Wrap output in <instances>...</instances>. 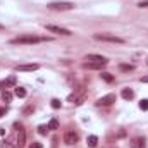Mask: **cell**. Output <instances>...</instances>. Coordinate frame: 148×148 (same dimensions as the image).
<instances>
[{"label":"cell","instance_id":"26","mask_svg":"<svg viewBox=\"0 0 148 148\" xmlns=\"http://www.w3.org/2000/svg\"><path fill=\"white\" fill-rule=\"evenodd\" d=\"M5 114H7V109L5 107H0V117H3Z\"/></svg>","mask_w":148,"mask_h":148},{"label":"cell","instance_id":"29","mask_svg":"<svg viewBox=\"0 0 148 148\" xmlns=\"http://www.w3.org/2000/svg\"><path fill=\"white\" fill-rule=\"evenodd\" d=\"M2 29H3V24H0V31H2Z\"/></svg>","mask_w":148,"mask_h":148},{"label":"cell","instance_id":"23","mask_svg":"<svg viewBox=\"0 0 148 148\" xmlns=\"http://www.w3.org/2000/svg\"><path fill=\"white\" fill-rule=\"evenodd\" d=\"M47 131H48V126H40L38 127V133L40 134H47Z\"/></svg>","mask_w":148,"mask_h":148},{"label":"cell","instance_id":"3","mask_svg":"<svg viewBox=\"0 0 148 148\" xmlns=\"http://www.w3.org/2000/svg\"><path fill=\"white\" fill-rule=\"evenodd\" d=\"M47 7L52 9V10H73L76 5L73 2H50Z\"/></svg>","mask_w":148,"mask_h":148},{"label":"cell","instance_id":"24","mask_svg":"<svg viewBox=\"0 0 148 148\" xmlns=\"http://www.w3.org/2000/svg\"><path fill=\"white\" fill-rule=\"evenodd\" d=\"M138 7H141V9H148V0H141V2H138Z\"/></svg>","mask_w":148,"mask_h":148},{"label":"cell","instance_id":"12","mask_svg":"<svg viewBox=\"0 0 148 148\" xmlns=\"http://www.w3.org/2000/svg\"><path fill=\"white\" fill-rule=\"evenodd\" d=\"M131 148H145V140L143 138H134L131 141Z\"/></svg>","mask_w":148,"mask_h":148},{"label":"cell","instance_id":"9","mask_svg":"<svg viewBox=\"0 0 148 148\" xmlns=\"http://www.w3.org/2000/svg\"><path fill=\"white\" fill-rule=\"evenodd\" d=\"M115 102V95L114 93H109V95H105V97H102V98H98V105H112Z\"/></svg>","mask_w":148,"mask_h":148},{"label":"cell","instance_id":"21","mask_svg":"<svg viewBox=\"0 0 148 148\" xmlns=\"http://www.w3.org/2000/svg\"><path fill=\"white\" fill-rule=\"evenodd\" d=\"M140 109L141 110H148V100H141L140 102Z\"/></svg>","mask_w":148,"mask_h":148},{"label":"cell","instance_id":"4","mask_svg":"<svg viewBox=\"0 0 148 148\" xmlns=\"http://www.w3.org/2000/svg\"><path fill=\"white\" fill-rule=\"evenodd\" d=\"M45 29H47V31H50V33H55V35H62V36H71V35H73L67 28L55 26V24H47V26H45Z\"/></svg>","mask_w":148,"mask_h":148},{"label":"cell","instance_id":"27","mask_svg":"<svg viewBox=\"0 0 148 148\" xmlns=\"http://www.w3.org/2000/svg\"><path fill=\"white\" fill-rule=\"evenodd\" d=\"M33 110H35L33 107H28V109H26V110H24V112H26V114H29V112H33Z\"/></svg>","mask_w":148,"mask_h":148},{"label":"cell","instance_id":"15","mask_svg":"<svg viewBox=\"0 0 148 148\" xmlns=\"http://www.w3.org/2000/svg\"><path fill=\"white\" fill-rule=\"evenodd\" d=\"M88 147H91V148H95L97 147V143H98V138L95 136V134H91V136H88Z\"/></svg>","mask_w":148,"mask_h":148},{"label":"cell","instance_id":"5","mask_svg":"<svg viewBox=\"0 0 148 148\" xmlns=\"http://www.w3.org/2000/svg\"><path fill=\"white\" fill-rule=\"evenodd\" d=\"M84 97H86V91L81 88V90L74 91L73 95H69V102H71V103H76V105H81V103L84 102Z\"/></svg>","mask_w":148,"mask_h":148},{"label":"cell","instance_id":"22","mask_svg":"<svg viewBox=\"0 0 148 148\" xmlns=\"http://www.w3.org/2000/svg\"><path fill=\"white\" fill-rule=\"evenodd\" d=\"M52 107H53V109H60V100L53 98V100H52Z\"/></svg>","mask_w":148,"mask_h":148},{"label":"cell","instance_id":"8","mask_svg":"<svg viewBox=\"0 0 148 148\" xmlns=\"http://www.w3.org/2000/svg\"><path fill=\"white\" fill-rule=\"evenodd\" d=\"M40 69V64H21L16 67V71H26V73H33Z\"/></svg>","mask_w":148,"mask_h":148},{"label":"cell","instance_id":"11","mask_svg":"<svg viewBox=\"0 0 148 148\" xmlns=\"http://www.w3.org/2000/svg\"><path fill=\"white\" fill-rule=\"evenodd\" d=\"M84 60H88V62H107V59H105V57H102V55H95V53L86 55V59H84Z\"/></svg>","mask_w":148,"mask_h":148},{"label":"cell","instance_id":"25","mask_svg":"<svg viewBox=\"0 0 148 148\" xmlns=\"http://www.w3.org/2000/svg\"><path fill=\"white\" fill-rule=\"evenodd\" d=\"M29 148H43V145H41V143H38V141H33Z\"/></svg>","mask_w":148,"mask_h":148},{"label":"cell","instance_id":"19","mask_svg":"<svg viewBox=\"0 0 148 148\" xmlns=\"http://www.w3.org/2000/svg\"><path fill=\"white\" fill-rule=\"evenodd\" d=\"M3 84H5V86H14V84H16V77H14V76H10V77H7Z\"/></svg>","mask_w":148,"mask_h":148},{"label":"cell","instance_id":"28","mask_svg":"<svg viewBox=\"0 0 148 148\" xmlns=\"http://www.w3.org/2000/svg\"><path fill=\"white\" fill-rule=\"evenodd\" d=\"M141 83H148V76H145V77H141Z\"/></svg>","mask_w":148,"mask_h":148},{"label":"cell","instance_id":"17","mask_svg":"<svg viewBox=\"0 0 148 148\" xmlns=\"http://www.w3.org/2000/svg\"><path fill=\"white\" fill-rule=\"evenodd\" d=\"M119 67H121V71H126V73H129V71H134V66H131V64H121Z\"/></svg>","mask_w":148,"mask_h":148},{"label":"cell","instance_id":"10","mask_svg":"<svg viewBox=\"0 0 148 148\" xmlns=\"http://www.w3.org/2000/svg\"><path fill=\"white\" fill-rule=\"evenodd\" d=\"M105 64H107V62H88V60H86V62L83 64V67H86V69H102Z\"/></svg>","mask_w":148,"mask_h":148},{"label":"cell","instance_id":"13","mask_svg":"<svg viewBox=\"0 0 148 148\" xmlns=\"http://www.w3.org/2000/svg\"><path fill=\"white\" fill-rule=\"evenodd\" d=\"M121 95H122V98H124V100H131V98L134 97V93H133V90H129V88H124Z\"/></svg>","mask_w":148,"mask_h":148},{"label":"cell","instance_id":"14","mask_svg":"<svg viewBox=\"0 0 148 148\" xmlns=\"http://www.w3.org/2000/svg\"><path fill=\"white\" fill-rule=\"evenodd\" d=\"M14 95H16V97H19V98H24V97H26V90H24V88H21V86H16Z\"/></svg>","mask_w":148,"mask_h":148},{"label":"cell","instance_id":"16","mask_svg":"<svg viewBox=\"0 0 148 148\" xmlns=\"http://www.w3.org/2000/svg\"><path fill=\"white\" fill-rule=\"evenodd\" d=\"M100 77H102L103 81H107V83H112V81H114V76H112L110 73H102L100 74Z\"/></svg>","mask_w":148,"mask_h":148},{"label":"cell","instance_id":"6","mask_svg":"<svg viewBox=\"0 0 148 148\" xmlns=\"http://www.w3.org/2000/svg\"><path fill=\"white\" fill-rule=\"evenodd\" d=\"M17 126V124H16ZM26 145V131H24V127L19 124L17 126V141H16V147L17 148H24Z\"/></svg>","mask_w":148,"mask_h":148},{"label":"cell","instance_id":"18","mask_svg":"<svg viewBox=\"0 0 148 148\" xmlns=\"http://www.w3.org/2000/svg\"><path fill=\"white\" fill-rule=\"evenodd\" d=\"M48 129H59V121L57 119H52L48 122Z\"/></svg>","mask_w":148,"mask_h":148},{"label":"cell","instance_id":"2","mask_svg":"<svg viewBox=\"0 0 148 148\" xmlns=\"http://www.w3.org/2000/svg\"><path fill=\"white\" fill-rule=\"evenodd\" d=\"M93 38L98 40V41H109V43H124L126 41L124 38L115 36V35H109V33H97Z\"/></svg>","mask_w":148,"mask_h":148},{"label":"cell","instance_id":"20","mask_svg":"<svg viewBox=\"0 0 148 148\" xmlns=\"http://www.w3.org/2000/svg\"><path fill=\"white\" fill-rule=\"evenodd\" d=\"M2 98H3L5 102H10V100H12V95H10L9 91H3V93H2Z\"/></svg>","mask_w":148,"mask_h":148},{"label":"cell","instance_id":"7","mask_svg":"<svg viewBox=\"0 0 148 148\" xmlns=\"http://www.w3.org/2000/svg\"><path fill=\"white\" fill-rule=\"evenodd\" d=\"M77 140H79V136H77V133H74V131H67V133L64 134V143H66V145H76Z\"/></svg>","mask_w":148,"mask_h":148},{"label":"cell","instance_id":"1","mask_svg":"<svg viewBox=\"0 0 148 148\" xmlns=\"http://www.w3.org/2000/svg\"><path fill=\"white\" fill-rule=\"evenodd\" d=\"M40 41H45V38L35 36V35H23V36L10 40L12 45H33V43H40Z\"/></svg>","mask_w":148,"mask_h":148}]
</instances>
